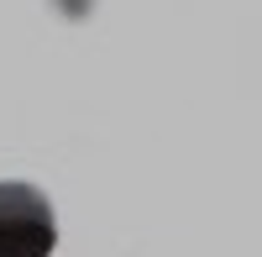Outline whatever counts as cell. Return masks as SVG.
<instances>
[{
    "mask_svg": "<svg viewBox=\"0 0 262 257\" xmlns=\"http://www.w3.org/2000/svg\"><path fill=\"white\" fill-rule=\"evenodd\" d=\"M58 242L53 205L37 184H0V257H48Z\"/></svg>",
    "mask_w": 262,
    "mask_h": 257,
    "instance_id": "obj_1",
    "label": "cell"
}]
</instances>
